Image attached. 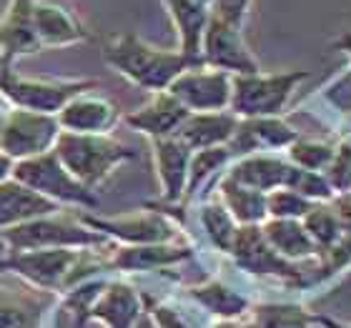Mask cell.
<instances>
[{
  "mask_svg": "<svg viewBox=\"0 0 351 328\" xmlns=\"http://www.w3.org/2000/svg\"><path fill=\"white\" fill-rule=\"evenodd\" d=\"M103 58L118 75L148 93L169 90L178 75L198 66L181 51L158 48L136 33H118L110 38L103 48Z\"/></svg>",
  "mask_w": 351,
  "mask_h": 328,
  "instance_id": "1",
  "label": "cell"
},
{
  "mask_svg": "<svg viewBox=\"0 0 351 328\" xmlns=\"http://www.w3.org/2000/svg\"><path fill=\"white\" fill-rule=\"evenodd\" d=\"M101 268H108V261H95L93 251L75 248L15 251L0 258V270L15 273L38 291H71Z\"/></svg>",
  "mask_w": 351,
  "mask_h": 328,
  "instance_id": "2",
  "label": "cell"
},
{
  "mask_svg": "<svg viewBox=\"0 0 351 328\" xmlns=\"http://www.w3.org/2000/svg\"><path fill=\"white\" fill-rule=\"evenodd\" d=\"M53 153L90 190L101 188L116 173V168L136 158L131 148L118 143L113 136H83L66 131L60 133Z\"/></svg>",
  "mask_w": 351,
  "mask_h": 328,
  "instance_id": "3",
  "label": "cell"
},
{
  "mask_svg": "<svg viewBox=\"0 0 351 328\" xmlns=\"http://www.w3.org/2000/svg\"><path fill=\"white\" fill-rule=\"evenodd\" d=\"M95 78H28L18 75L15 68H0V101L10 108L36 110L58 116L75 95L95 90Z\"/></svg>",
  "mask_w": 351,
  "mask_h": 328,
  "instance_id": "4",
  "label": "cell"
},
{
  "mask_svg": "<svg viewBox=\"0 0 351 328\" xmlns=\"http://www.w3.org/2000/svg\"><path fill=\"white\" fill-rule=\"evenodd\" d=\"M8 253L15 251H38V248H75V251H95L110 246L103 234L83 223V218H68L53 213L43 218L28 220L23 226L0 231Z\"/></svg>",
  "mask_w": 351,
  "mask_h": 328,
  "instance_id": "5",
  "label": "cell"
},
{
  "mask_svg": "<svg viewBox=\"0 0 351 328\" xmlns=\"http://www.w3.org/2000/svg\"><path fill=\"white\" fill-rule=\"evenodd\" d=\"M308 78V71H286V73H251L234 75L231 113L236 118H274L284 116L293 90Z\"/></svg>",
  "mask_w": 351,
  "mask_h": 328,
  "instance_id": "6",
  "label": "cell"
},
{
  "mask_svg": "<svg viewBox=\"0 0 351 328\" xmlns=\"http://www.w3.org/2000/svg\"><path fill=\"white\" fill-rule=\"evenodd\" d=\"M15 181L25 183L28 188L53 201L56 205H71V208H95L98 196L95 190L86 188L71 171H68L56 153H43L30 161L15 163Z\"/></svg>",
  "mask_w": 351,
  "mask_h": 328,
  "instance_id": "7",
  "label": "cell"
},
{
  "mask_svg": "<svg viewBox=\"0 0 351 328\" xmlns=\"http://www.w3.org/2000/svg\"><path fill=\"white\" fill-rule=\"evenodd\" d=\"M60 128L58 116L36 113V110L8 108L0 125V151L15 163L30 161L43 153H51L58 143Z\"/></svg>",
  "mask_w": 351,
  "mask_h": 328,
  "instance_id": "8",
  "label": "cell"
},
{
  "mask_svg": "<svg viewBox=\"0 0 351 328\" xmlns=\"http://www.w3.org/2000/svg\"><path fill=\"white\" fill-rule=\"evenodd\" d=\"M231 258L243 273L249 276H266L278 278L284 283H291L296 288L306 286L308 281L304 278V270L296 263L286 261L269 246L261 226H241L236 234L234 248H231Z\"/></svg>",
  "mask_w": 351,
  "mask_h": 328,
  "instance_id": "9",
  "label": "cell"
},
{
  "mask_svg": "<svg viewBox=\"0 0 351 328\" xmlns=\"http://www.w3.org/2000/svg\"><path fill=\"white\" fill-rule=\"evenodd\" d=\"M83 223L103 234L108 241L121 246H146V243H173L178 241V223L171 220L163 211H143L116 218H98V216H81Z\"/></svg>",
  "mask_w": 351,
  "mask_h": 328,
  "instance_id": "10",
  "label": "cell"
},
{
  "mask_svg": "<svg viewBox=\"0 0 351 328\" xmlns=\"http://www.w3.org/2000/svg\"><path fill=\"white\" fill-rule=\"evenodd\" d=\"M201 63L228 75H251L261 71L243 38V28L219 21L213 15L206 25L204 43H201Z\"/></svg>",
  "mask_w": 351,
  "mask_h": 328,
  "instance_id": "11",
  "label": "cell"
},
{
  "mask_svg": "<svg viewBox=\"0 0 351 328\" xmlns=\"http://www.w3.org/2000/svg\"><path fill=\"white\" fill-rule=\"evenodd\" d=\"M169 93L191 110V113H216L231 108L234 75L208 66L189 68L171 83Z\"/></svg>",
  "mask_w": 351,
  "mask_h": 328,
  "instance_id": "12",
  "label": "cell"
},
{
  "mask_svg": "<svg viewBox=\"0 0 351 328\" xmlns=\"http://www.w3.org/2000/svg\"><path fill=\"white\" fill-rule=\"evenodd\" d=\"M36 36V0H8L0 13V68H15L21 58L40 53Z\"/></svg>",
  "mask_w": 351,
  "mask_h": 328,
  "instance_id": "13",
  "label": "cell"
},
{
  "mask_svg": "<svg viewBox=\"0 0 351 328\" xmlns=\"http://www.w3.org/2000/svg\"><path fill=\"white\" fill-rule=\"evenodd\" d=\"M36 36L43 51L90 40V30L68 0H36Z\"/></svg>",
  "mask_w": 351,
  "mask_h": 328,
  "instance_id": "14",
  "label": "cell"
},
{
  "mask_svg": "<svg viewBox=\"0 0 351 328\" xmlns=\"http://www.w3.org/2000/svg\"><path fill=\"white\" fill-rule=\"evenodd\" d=\"M299 138V131H293L281 116L274 118H239L234 138L228 140V148L234 158L254 153H278Z\"/></svg>",
  "mask_w": 351,
  "mask_h": 328,
  "instance_id": "15",
  "label": "cell"
},
{
  "mask_svg": "<svg viewBox=\"0 0 351 328\" xmlns=\"http://www.w3.org/2000/svg\"><path fill=\"white\" fill-rule=\"evenodd\" d=\"M151 155H154L156 178H158V186H161L163 205L183 203L193 151L176 136H169V138L151 140Z\"/></svg>",
  "mask_w": 351,
  "mask_h": 328,
  "instance_id": "16",
  "label": "cell"
},
{
  "mask_svg": "<svg viewBox=\"0 0 351 328\" xmlns=\"http://www.w3.org/2000/svg\"><path fill=\"white\" fill-rule=\"evenodd\" d=\"M121 108L116 103L98 93H81L58 113V123L66 133L83 136H110V131L121 123Z\"/></svg>",
  "mask_w": 351,
  "mask_h": 328,
  "instance_id": "17",
  "label": "cell"
},
{
  "mask_svg": "<svg viewBox=\"0 0 351 328\" xmlns=\"http://www.w3.org/2000/svg\"><path fill=\"white\" fill-rule=\"evenodd\" d=\"M189 113L191 110L176 95H171L169 90H161V93L151 95V101L143 103L141 108L125 113L123 121L131 125L133 131H138L143 136H148L151 140H156L176 136L178 128L183 125V121L189 118Z\"/></svg>",
  "mask_w": 351,
  "mask_h": 328,
  "instance_id": "18",
  "label": "cell"
},
{
  "mask_svg": "<svg viewBox=\"0 0 351 328\" xmlns=\"http://www.w3.org/2000/svg\"><path fill=\"white\" fill-rule=\"evenodd\" d=\"M143 311H146L143 296L131 283L110 281V283H103L101 293L95 296L90 318L101 321L106 328H136Z\"/></svg>",
  "mask_w": 351,
  "mask_h": 328,
  "instance_id": "19",
  "label": "cell"
},
{
  "mask_svg": "<svg viewBox=\"0 0 351 328\" xmlns=\"http://www.w3.org/2000/svg\"><path fill=\"white\" fill-rule=\"evenodd\" d=\"M193 246L189 243H146V246H121L108 258V268L138 273V270H161L189 261Z\"/></svg>",
  "mask_w": 351,
  "mask_h": 328,
  "instance_id": "20",
  "label": "cell"
},
{
  "mask_svg": "<svg viewBox=\"0 0 351 328\" xmlns=\"http://www.w3.org/2000/svg\"><path fill=\"white\" fill-rule=\"evenodd\" d=\"M291 171H293V163L289 158H281L276 153H254V155L236 158L228 166L226 173L234 181L241 183V186H249V188L269 196L271 190L289 186Z\"/></svg>",
  "mask_w": 351,
  "mask_h": 328,
  "instance_id": "21",
  "label": "cell"
},
{
  "mask_svg": "<svg viewBox=\"0 0 351 328\" xmlns=\"http://www.w3.org/2000/svg\"><path fill=\"white\" fill-rule=\"evenodd\" d=\"M58 211L60 205L28 188L25 183L15 181V178L0 183V231L23 226V223L43 218V216H53Z\"/></svg>",
  "mask_w": 351,
  "mask_h": 328,
  "instance_id": "22",
  "label": "cell"
},
{
  "mask_svg": "<svg viewBox=\"0 0 351 328\" xmlns=\"http://www.w3.org/2000/svg\"><path fill=\"white\" fill-rule=\"evenodd\" d=\"M239 128V118L231 110H216V113H189L178 128L176 138L183 140L191 151H206V148L228 146Z\"/></svg>",
  "mask_w": 351,
  "mask_h": 328,
  "instance_id": "23",
  "label": "cell"
},
{
  "mask_svg": "<svg viewBox=\"0 0 351 328\" xmlns=\"http://www.w3.org/2000/svg\"><path fill=\"white\" fill-rule=\"evenodd\" d=\"M169 10L173 28L178 33V51L191 58L193 63H201V43H204L206 25L211 21V8L201 0H163Z\"/></svg>",
  "mask_w": 351,
  "mask_h": 328,
  "instance_id": "24",
  "label": "cell"
},
{
  "mask_svg": "<svg viewBox=\"0 0 351 328\" xmlns=\"http://www.w3.org/2000/svg\"><path fill=\"white\" fill-rule=\"evenodd\" d=\"M189 296L211 316H216L219 321H239L243 316H249L251 306H254L241 291H236L234 286L223 283L219 278L191 286Z\"/></svg>",
  "mask_w": 351,
  "mask_h": 328,
  "instance_id": "25",
  "label": "cell"
},
{
  "mask_svg": "<svg viewBox=\"0 0 351 328\" xmlns=\"http://www.w3.org/2000/svg\"><path fill=\"white\" fill-rule=\"evenodd\" d=\"M261 231L266 236L269 246L276 251L281 258L291 263L306 261V258H319V248L314 246L311 236L301 220L291 218H266L261 223Z\"/></svg>",
  "mask_w": 351,
  "mask_h": 328,
  "instance_id": "26",
  "label": "cell"
},
{
  "mask_svg": "<svg viewBox=\"0 0 351 328\" xmlns=\"http://www.w3.org/2000/svg\"><path fill=\"white\" fill-rule=\"evenodd\" d=\"M219 201L226 205L239 226H261L269 218L266 193L241 186L228 173H223V178L219 181Z\"/></svg>",
  "mask_w": 351,
  "mask_h": 328,
  "instance_id": "27",
  "label": "cell"
},
{
  "mask_svg": "<svg viewBox=\"0 0 351 328\" xmlns=\"http://www.w3.org/2000/svg\"><path fill=\"white\" fill-rule=\"evenodd\" d=\"M198 220H201V228H204L206 238L219 253H231L236 241V234H239V223L234 220V216L228 213V208L221 203L219 198H206L201 203V211H198Z\"/></svg>",
  "mask_w": 351,
  "mask_h": 328,
  "instance_id": "28",
  "label": "cell"
},
{
  "mask_svg": "<svg viewBox=\"0 0 351 328\" xmlns=\"http://www.w3.org/2000/svg\"><path fill=\"white\" fill-rule=\"evenodd\" d=\"M48 299L0 288V328H38Z\"/></svg>",
  "mask_w": 351,
  "mask_h": 328,
  "instance_id": "29",
  "label": "cell"
},
{
  "mask_svg": "<svg viewBox=\"0 0 351 328\" xmlns=\"http://www.w3.org/2000/svg\"><path fill=\"white\" fill-rule=\"evenodd\" d=\"M314 323V314L301 303H256L249 311L246 328H308Z\"/></svg>",
  "mask_w": 351,
  "mask_h": 328,
  "instance_id": "30",
  "label": "cell"
},
{
  "mask_svg": "<svg viewBox=\"0 0 351 328\" xmlns=\"http://www.w3.org/2000/svg\"><path fill=\"white\" fill-rule=\"evenodd\" d=\"M301 223L306 228V234L311 236L314 246L319 248V255H322V251L334 246L341 238V234L346 231V223L339 216L334 201L331 203H314L311 211L301 218Z\"/></svg>",
  "mask_w": 351,
  "mask_h": 328,
  "instance_id": "31",
  "label": "cell"
},
{
  "mask_svg": "<svg viewBox=\"0 0 351 328\" xmlns=\"http://www.w3.org/2000/svg\"><path fill=\"white\" fill-rule=\"evenodd\" d=\"M231 163H234V153H231V148L228 146L193 151V155H191V166H189V186H186V198H183V203L191 201V198H196L198 190L204 188L206 183L211 181L221 168L231 166Z\"/></svg>",
  "mask_w": 351,
  "mask_h": 328,
  "instance_id": "32",
  "label": "cell"
},
{
  "mask_svg": "<svg viewBox=\"0 0 351 328\" xmlns=\"http://www.w3.org/2000/svg\"><path fill=\"white\" fill-rule=\"evenodd\" d=\"M334 148L329 140H316V138H296L291 146L286 148V158L293 163L296 168L304 171H319L324 173L326 166L334 158Z\"/></svg>",
  "mask_w": 351,
  "mask_h": 328,
  "instance_id": "33",
  "label": "cell"
},
{
  "mask_svg": "<svg viewBox=\"0 0 351 328\" xmlns=\"http://www.w3.org/2000/svg\"><path fill=\"white\" fill-rule=\"evenodd\" d=\"M286 188L296 190L301 196L311 201V203H331L337 193L331 188V183L326 181V175L319 173V171H304V168L293 166L291 178H289V186Z\"/></svg>",
  "mask_w": 351,
  "mask_h": 328,
  "instance_id": "34",
  "label": "cell"
},
{
  "mask_svg": "<svg viewBox=\"0 0 351 328\" xmlns=\"http://www.w3.org/2000/svg\"><path fill=\"white\" fill-rule=\"evenodd\" d=\"M311 201L296 193L291 188H278L271 190L266 196V208H269V218H291V220H301L311 211Z\"/></svg>",
  "mask_w": 351,
  "mask_h": 328,
  "instance_id": "35",
  "label": "cell"
},
{
  "mask_svg": "<svg viewBox=\"0 0 351 328\" xmlns=\"http://www.w3.org/2000/svg\"><path fill=\"white\" fill-rule=\"evenodd\" d=\"M351 266V226H346V231L341 234L334 246H329L326 251H322L319 255V273L316 281H326V278L337 276L341 270H346Z\"/></svg>",
  "mask_w": 351,
  "mask_h": 328,
  "instance_id": "36",
  "label": "cell"
},
{
  "mask_svg": "<svg viewBox=\"0 0 351 328\" xmlns=\"http://www.w3.org/2000/svg\"><path fill=\"white\" fill-rule=\"evenodd\" d=\"M326 181L331 183V188L337 196H349L351 193V140L344 138L334 148V158L324 171Z\"/></svg>",
  "mask_w": 351,
  "mask_h": 328,
  "instance_id": "37",
  "label": "cell"
},
{
  "mask_svg": "<svg viewBox=\"0 0 351 328\" xmlns=\"http://www.w3.org/2000/svg\"><path fill=\"white\" fill-rule=\"evenodd\" d=\"M143 303H146V314L151 316V321L156 323V328H193L189 321H186V316L178 314V311H176L173 306H169V303L146 299V296H143Z\"/></svg>",
  "mask_w": 351,
  "mask_h": 328,
  "instance_id": "38",
  "label": "cell"
},
{
  "mask_svg": "<svg viewBox=\"0 0 351 328\" xmlns=\"http://www.w3.org/2000/svg\"><path fill=\"white\" fill-rule=\"evenodd\" d=\"M251 3H254V0H213L211 15L219 18V21H226V23H231V25L243 28V23L249 18Z\"/></svg>",
  "mask_w": 351,
  "mask_h": 328,
  "instance_id": "39",
  "label": "cell"
},
{
  "mask_svg": "<svg viewBox=\"0 0 351 328\" xmlns=\"http://www.w3.org/2000/svg\"><path fill=\"white\" fill-rule=\"evenodd\" d=\"M326 90V101L334 105V108L339 110H346V113H351V75H341V78H337V81L331 83V86L324 88Z\"/></svg>",
  "mask_w": 351,
  "mask_h": 328,
  "instance_id": "40",
  "label": "cell"
},
{
  "mask_svg": "<svg viewBox=\"0 0 351 328\" xmlns=\"http://www.w3.org/2000/svg\"><path fill=\"white\" fill-rule=\"evenodd\" d=\"M13 171H15V161L0 151V183L10 181V178H13Z\"/></svg>",
  "mask_w": 351,
  "mask_h": 328,
  "instance_id": "41",
  "label": "cell"
},
{
  "mask_svg": "<svg viewBox=\"0 0 351 328\" xmlns=\"http://www.w3.org/2000/svg\"><path fill=\"white\" fill-rule=\"evenodd\" d=\"M314 323H316V326H322V328H351V323L337 321V318L324 316V314H314Z\"/></svg>",
  "mask_w": 351,
  "mask_h": 328,
  "instance_id": "42",
  "label": "cell"
},
{
  "mask_svg": "<svg viewBox=\"0 0 351 328\" xmlns=\"http://www.w3.org/2000/svg\"><path fill=\"white\" fill-rule=\"evenodd\" d=\"M216 328H246V326H239L236 321H219L216 323Z\"/></svg>",
  "mask_w": 351,
  "mask_h": 328,
  "instance_id": "43",
  "label": "cell"
},
{
  "mask_svg": "<svg viewBox=\"0 0 351 328\" xmlns=\"http://www.w3.org/2000/svg\"><path fill=\"white\" fill-rule=\"evenodd\" d=\"M3 116H5V110H3V101H0V125H3Z\"/></svg>",
  "mask_w": 351,
  "mask_h": 328,
  "instance_id": "44",
  "label": "cell"
},
{
  "mask_svg": "<svg viewBox=\"0 0 351 328\" xmlns=\"http://www.w3.org/2000/svg\"><path fill=\"white\" fill-rule=\"evenodd\" d=\"M201 3H204V5H208V8L213 5V0H201Z\"/></svg>",
  "mask_w": 351,
  "mask_h": 328,
  "instance_id": "45",
  "label": "cell"
},
{
  "mask_svg": "<svg viewBox=\"0 0 351 328\" xmlns=\"http://www.w3.org/2000/svg\"><path fill=\"white\" fill-rule=\"evenodd\" d=\"M349 75H351V71H349Z\"/></svg>",
  "mask_w": 351,
  "mask_h": 328,
  "instance_id": "46",
  "label": "cell"
},
{
  "mask_svg": "<svg viewBox=\"0 0 351 328\" xmlns=\"http://www.w3.org/2000/svg\"><path fill=\"white\" fill-rule=\"evenodd\" d=\"M349 121H351V118H349Z\"/></svg>",
  "mask_w": 351,
  "mask_h": 328,
  "instance_id": "47",
  "label": "cell"
}]
</instances>
